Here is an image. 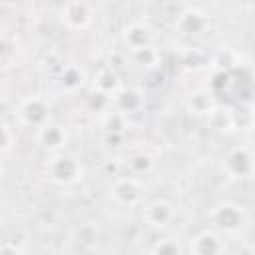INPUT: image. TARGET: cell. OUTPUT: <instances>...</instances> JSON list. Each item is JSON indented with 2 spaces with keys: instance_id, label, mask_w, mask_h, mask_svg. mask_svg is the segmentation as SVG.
I'll use <instances>...</instances> for the list:
<instances>
[{
  "instance_id": "cell-16",
  "label": "cell",
  "mask_w": 255,
  "mask_h": 255,
  "mask_svg": "<svg viewBox=\"0 0 255 255\" xmlns=\"http://www.w3.org/2000/svg\"><path fill=\"white\" fill-rule=\"evenodd\" d=\"M116 104H118V110L128 116L129 112H135V110L141 106V96H139L137 92H133V90L118 92V94H116Z\"/></svg>"
},
{
  "instance_id": "cell-6",
  "label": "cell",
  "mask_w": 255,
  "mask_h": 255,
  "mask_svg": "<svg viewBox=\"0 0 255 255\" xmlns=\"http://www.w3.org/2000/svg\"><path fill=\"white\" fill-rule=\"evenodd\" d=\"M18 116L20 120L26 124V126H32V128H42L44 124L50 122V106L44 98L40 96H32V98H26L20 108H18Z\"/></svg>"
},
{
  "instance_id": "cell-3",
  "label": "cell",
  "mask_w": 255,
  "mask_h": 255,
  "mask_svg": "<svg viewBox=\"0 0 255 255\" xmlns=\"http://www.w3.org/2000/svg\"><path fill=\"white\" fill-rule=\"evenodd\" d=\"M112 197L116 203L120 205H128V207H137L145 201V187L143 183L133 177V175H126V177H118L112 187Z\"/></svg>"
},
{
  "instance_id": "cell-14",
  "label": "cell",
  "mask_w": 255,
  "mask_h": 255,
  "mask_svg": "<svg viewBox=\"0 0 255 255\" xmlns=\"http://www.w3.org/2000/svg\"><path fill=\"white\" fill-rule=\"evenodd\" d=\"M104 128L112 135H122L128 128V116L124 112H120L118 108H108L104 112Z\"/></svg>"
},
{
  "instance_id": "cell-13",
  "label": "cell",
  "mask_w": 255,
  "mask_h": 255,
  "mask_svg": "<svg viewBox=\"0 0 255 255\" xmlns=\"http://www.w3.org/2000/svg\"><path fill=\"white\" fill-rule=\"evenodd\" d=\"M205 24H207L205 14L195 12V10H189V12H185V14L179 16V30L183 34H189V36L199 34L205 28Z\"/></svg>"
},
{
  "instance_id": "cell-8",
  "label": "cell",
  "mask_w": 255,
  "mask_h": 255,
  "mask_svg": "<svg viewBox=\"0 0 255 255\" xmlns=\"http://www.w3.org/2000/svg\"><path fill=\"white\" fill-rule=\"evenodd\" d=\"M38 143L50 153H60L68 143V129L62 124H44L38 128Z\"/></svg>"
},
{
  "instance_id": "cell-1",
  "label": "cell",
  "mask_w": 255,
  "mask_h": 255,
  "mask_svg": "<svg viewBox=\"0 0 255 255\" xmlns=\"http://www.w3.org/2000/svg\"><path fill=\"white\" fill-rule=\"evenodd\" d=\"M46 175L58 185H72L82 177V163L74 155L54 153L46 163Z\"/></svg>"
},
{
  "instance_id": "cell-22",
  "label": "cell",
  "mask_w": 255,
  "mask_h": 255,
  "mask_svg": "<svg viewBox=\"0 0 255 255\" xmlns=\"http://www.w3.org/2000/svg\"><path fill=\"white\" fill-rule=\"evenodd\" d=\"M0 171H2V169H0Z\"/></svg>"
},
{
  "instance_id": "cell-17",
  "label": "cell",
  "mask_w": 255,
  "mask_h": 255,
  "mask_svg": "<svg viewBox=\"0 0 255 255\" xmlns=\"http://www.w3.org/2000/svg\"><path fill=\"white\" fill-rule=\"evenodd\" d=\"M189 108L197 114H207L211 112L213 108V102H211V96L209 94H193L191 100H189Z\"/></svg>"
},
{
  "instance_id": "cell-15",
  "label": "cell",
  "mask_w": 255,
  "mask_h": 255,
  "mask_svg": "<svg viewBox=\"0 0 255 255\" xmlns=\"http://www.w3.org/2000/svg\"><path fill=\"white\" fill-rule=\"evenodd\" d=\"M183 243L177 237H163L159 241L153 243L149 255H183Z\"/></svg>"
},
{
  "instance_id": "cell-19",
  "label": "cell",
  "mask_w": 255,
  "mask_h": 255,
  "mask_svg": "<svg viewBox=\"0 0 255 255\" xmlns=\"http://www.w3.org/2000/svg\"><path fill=\"white\" fill-rule=\"evenodd\" d=\"M10 145H12V131L4 122H0V153L10 149Z\"/></svg>"
},
{
  "instance_id": "cell-5",
  "label": "cell",
  "mask_w": 255,
  "mask_h": 255,
  "mask_svg": "<svg viewBox=\"0 0 255 255\" xmlns=\"http://www.w3.org/2000/svg\"><path fill=\"white\" fill-rule=\"evenodd\" d=\"M189 255H223V235L215 229H201L189 239Z\"/></svg>"
},
{
  "instance_id": "cell-7",
  "label": "cell",
  "mask_w": 255,
  "mask_h": 255,
  "mask_svg": "<svg viewBox=\"0 0 255 255\" xmlns=\"http://www.w3.org/2000/svg\"><path fill=\"white\" fill-rule=\"evenodd\" d=\"M223 169L229 177H249L253 169L249 147H243V145L231 147L223 157Z\"/></svg>"
},
{
  "instance_id": "cell-10",
  "label": "cell",
  "mask_w": 255,
  "mask_h": 255,
  "mask_svg": "<svg viewBox=\"0 0 255 255\" xmlns=\"http://www.w3.org/2000/svg\"><path fill=\"white\" fill-rule=\"evenodd\" d=\"M62 20L66 22L68 28L72 30H82L90 24L92 16H90V8L86 4H66L62 10Z\"/></svg>"
},
{
  "instance_id": "cell-12",
  "label": "cell",
  "mask_w": 255,
  "mask_h": 255,
  "mask_svg": "<svg viewBox=\"0 0 255 255\" xmlns=\"http://www.w3.org/2000/svg\"><path fill=\"white\" fill-rule=\"evenodd\" d=\"M58 80H60L62 90H66V92H76V90H80V88L84 86L86 74H84V70H82L80 66L68 64V66H62Z\"/></svg>"
},
{
  "instance_id": "cell-21",
  "label": "cell",
  "mask_w": 255,
  "mask_h": 255,
  "mask_svg": "<svg viewBox=\"0 0 255 255\" xmlns=\"http://www.w3.org/2000/svg\"><path fill=\"white\" fill-rule=\"evenodd\" d=\"M2 46H4V44H2V38H0V52H2Z\"/></svg>"
},
{
  "instance_id": "cell-9",
  "label": "cell",
  "mask_w": 255,
  "mask_h": 255,
  "mask_svg": "<svg viewBox=\"0 0 255 255\" xmlns=\"http://www.w3.org/2000/svg\"><path fill=\"white\" fill-rule=\"evenodd\" d=\"M151 38H153L151 30L143 24H131L124 30V42L131 54L145 50V48H151Z\"/></svg>"
},
{
  "instance_id": "cell-11",
  "label": "cell",
  "mask_w": 255,
  "mask_h": 255,
  "mask_svg": "<svg viewBox=\"0 0 255 255\" xmlns=\"http://www.w3.org/2000/svg\"><path fill=\"white\" fill-rule=\"evenodd\" d=\"M94 88H96L98 92L110 96V98L116 96V94L120 92V80H118L116 70L110 68V66H104V68L96 74V78H94Z\"/></svg>"
},
{
  "instance_id": "cell-18",
  "label": "cell",
  "mask_w": 255,
  "mask_h": 255,
  "mask_svg": "<svg viewBox=\"0 0 255 255\" xmlns=\"http://www.w3.org/2000/svg\"><path fill=\"white\" fill-rule=\"evenodd\" d=\"M128 167L131 169L133 177L139 175V173H145V171H149V167H151V157H149V155H143V153L133 155V157L128 161Z\"/></svg>"
},
{
  "instance_id": "cell-4",
  "label": "cell",
  "mask_w": 255,
  "mask_h": 255,
  "mask_svg": "<svg viewBox=\"0 0 255 255\" xmlns=\"http://www.w3.org/2000/svg\"><path fill=\"white\" fill-rule=\"evenodd\" d=\"M141 217H143V221H145L149 227L163 229V227H167V225L175 219V207H173V203H169L167 199L155 197V199L143 203Z\"/></svg>"
},
{
  "instance_id": "cell-20",
  "label": "cell",
  "mask_w": 255,
  "mask_h": 255,
  "mask_svg": "<svg viewBox=\"0 0 255 255\" xmlns=\"http://www.w3.org/2000/svg\"><path fill=\"white\" fill-rule=\"evenodd\" d=\"M0 255H20V249L14 247L12 243H4L0 245Z\"/></svg>"
},
{
  "instance_id": "cell-2",
  "label": "cell",
  "mask_w": 255,
  "mask_h": 255,
  "mask_svg": "<svg viewBox=\"0 0 255 255\" xmlns=\"http://www.w3.org/2000/svg\"><path fill=\"white\" fill-rule=\"evenodd\" d=\"M209 221L213 225L211 229H215L217 233L233 235L247 223V215L237 203H219L211 209Z\"/></svg>"
}]
</instances>
